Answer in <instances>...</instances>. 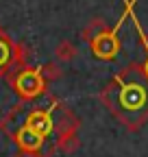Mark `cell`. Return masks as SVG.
Returning a JSON list of instances; mask_svg holds the SVG:
<instances>
[{"label": "cell", "instance_id": "12", "mask_svg": "<svg viewBox=\"0 0 148 157\" xmlns=\"http://www.w3.org/2000/svg\"><path fill=\"white\" fill-rule=\"evenodd\" d=\"M142 72H144V76H146V78H148V59H146V63H144V66H142Z\"/></svg>", "mask_w": 148, "mask_h": 157}, {"label": "cell", "instance_id": "10", "mask_svg": "<svg viewBox=\"0 0 148 157\" xmlns=\"http://www.w3.org/2000/svg\"><path fill=\"white\" fill-rule=\"evenodd\" d=\"M107 29V24H105V20L102 17H94V20H89V24L81 31V39H85V42H89V39H94L98 33H102Z\"/></svg>", "mask_w": 148, "mask_h": 157}, {"label": "cell", "instance_id": "6", "mask_svg": "<svg viewBox=\"0 0 148 157\" xmlns=\"http://www.w3.org/2000/svg\"><path fill=\"white\" fill-rule=\"evenodd\" d=\"M13 140H15L17 146H20L22 153H39V148H42L46 137H42L39 133H35V131H31L28 127L22 124L20 129L13 133Z\"/></svg>", "mask_w": 148, "mask_h": 157}, {"label": "cell", "instance_id": "11", "mask_svg": "<svg viewBox=\"0 0 148 157\" xmlns=\"http://www.w3.org/2000/svg\"><path fill=\"white\" fill-rule=\"evenodd\" d=\"M39 72H42V76L46 78V83H50V81H59V78L63 76V68L59 66V61L44 63V66L39 68Z\"/></svg>", "mask_w": 148, "mask_h": 157}, {"label": "cell", "instance_id": "3", "mask_svg": "<svg viewBox=\"0 0 148 157\" xmlns=\"http://www.w3.org/2000/svg\"><path fill=\"white\" fill-rule=\"evenodd\" d=\"M124 20V15H122ZM122 20H118V24L113 29H105L102 33H98L94 39H89V48L94 52V57L102 59V61H111L118 52H120V39H118V29L122 24Z\"/></svg>", "mask_w": 148, "mask_h": 157}, {"label": "cell", "instance_id": "7", "mask_svg": "<svg viewBox=\"0 0 148 157\" xmlns=\"http://www.w3.org/2000/svg\"><path fill=\"white\" fill-rule=\"evenodd\" d=\"M79 144H81V140H79L76 131H59L57 133V148L61 153L70 155V153H74L79 148Z\"/></svg>", "mask_w": 148, "mask_h": 157}, {"label": "cell", "instance_id": "2", "mask_svg": "<svg viewBox=\"0 0 148 157\" xmlns=\"http://www.w3.org/2000/svg\"><path fill=\"white\" fill-rule=\"evenodd\" d=\"M116 83L120 85L118 103L126 111H137V109H142V105H146V101H148L146 85H142L139 81H126V76H122V74L116 76Z\"/></svg>", "mask_w": 148, "mask_h": 157}, {"label": "cell", "instance_id": "1", "mask_svg": "<svg viewBox=\"0 0 148 157\" xmlns=\"http://www.w3.org/2000/svg\"><path fill=\"white\" fill-rule=\"evenodd\" d=\"M7 78L22 101H35L46 90V78L42 76L39 68H28V66L17 68V70H11Z\"/></svg>", "mask_w": 148, "mask_h": 157}, {"label": "cell", "instance_id": "8", "mask_svg": "<svg viewBox=\"0 0 148 157\" xmlns=\"http://www.w3.org/2000/svg\"><path fill=\"white\" fill-rule=\"evenodd\" d=\"M76 46H74L70 39H61V42L54 46V59H57L59 63H70L76 59Z\"/></svg>", "mask_w": 148, "mask_h": 157}, {"label": "cell", "instance_id": "5", "mask_svg": "<svg viewBox=\"0 0 148 157\" xmlns=\"http://www.w3.org/2000/svg\"><path fill=\"white\" fill-rule=\"evenodd\" d=\"M24 127H28L31 131L39 133L42 137H48L50 131L54 129V120H52V107L50 109H33L26 120H24Z\"/></svg>", "mask_w": 148, "mask_h": 157}, {"label": "cell", "instance_id": "4", "mask_svg": "<svg viewBox=\"0 0 148 157\" xmlns=\"http://www.w3.org/2000/svg\"><path fill=\"white\" fill-rule=\"evenodd\" d=\"M17 70V44L0 29V78Z\"/></svg>", "mask_w": 148, "mask_h": 157}, {"label": "cell", "instance_id": "9", "mask_svg": "<svg viewBox=\"0 0 148 157\" xmlns=\"http://www.w3.org/2000/svg\"><path fill=\"white\" fill-rule=\"evenodd\" d=\"M79 127H81V120L76 118V113L70 111V109H63L61 116L54 120V129H57V133L59 131H79Z\"/></svg>", "mask_w": 148, "mask_h": 157}]
</instances>
